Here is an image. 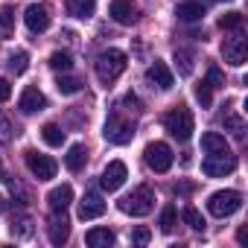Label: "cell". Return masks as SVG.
<instances>
[{"label": "cell", "instance_id": "e0dca14e", "mask_svg": "<svg viewBox=\"0 0 248 248\" xmlns=\"http://www.w3.org/2000/svg\"><path fill=\"white\" fill-rule=\"evenodd\" d=\"M47 236H50L53 245H64V242H67V236H70V222H67L64 213H56V216H53V222L47 225Z\"/></svg>", "mask_w": 248, "mask_h": 248}, {"label": "cell", "instance_id": "30bf717a", "mask_svg": "<svg viewBox=\"0 0 248 248\" xmlns=\"http://www.w3.org/2000/svg\"><path fill=\"white\" fill-rule=\"evenodd\" d=\"M126 178H129V170H126V164H123V161H111V164L102 170V178H99V184H102V190H105V193H117L123 184H126Z\"/></svg>", "mask_w": 248, "mask_h": 248}, {"label": "cell", "instance_id": "44dd1931", "mask_svg": "<svg viewBox=\"0 0 248 248\" xmlns=\"http://www.w3.org/2000/svg\"><path fill=\"white\" fill-rule=\"evenodd\" d=\"M85 242L91 248H108V245H114V231H108V228H91L85 233Z\"/></svg>", "mask_w": 248, "mask_h": 248}, {"label": "cell", "instance_id": "74e56055", "mask_svg": "<svg viewBox=\"0 0 248 248\" xmlns=\"http://www.w3.org/2000/svg\"><path fill=\"white\" fill-rule=\"evenodd\" d=\"M236 239H239V242H245V239H248V228H245V225L236 231Z\"/></svg>", "mask_w": 248, "mask_h": 248}, {"label": "cell", "instance_id": "f1b7e54d", "mask_svg": "<svg viewBox=\"0 0 248 248\" xmlns=\"http://www.w3.org/2000/svg\"><path fill=\"white\" fill-rule=\"evenodd\" d=\"M225 126L231 129V135H233L236 140H242V138H245V123H242L236 114H228V117H225Z\"/></svg>", "mask_w": 248, "mask_h": 248}, {"label": "cell", "instance_id": "9c48e42d", "mask_svg": "<svg viewBox=\"0 0 248 248\" xmlns=\"http://www.w3.org/2000/svg\"><path fill=\"white\" fill-rule=\"evenodd\" d=\"M222 56H225V62H228L231 67H242V64H245V59H248V44H245L242 32H233L231 38L222 41Z\"/></svg>", "mask_w": 248, "mask_h": 248}, {"label": "cell", "instance_id": "cb8c5ba5", "mask_svg": "<svg viewBox=\"0 0 248 248\" xmlns=\"http://www.w3.org/2000/svg\"><path fill=\"white\" fill-rule=\"evenodd\" d=\"M50 67H53V70H62V73L70 70V67H73V56L64 53V50H56V53L50 56Z\"/></svg>", "mask_w": 248, "mask_h": 248}, {"label": "cell", "instance_id": "4dcf8cb0", "mask_svg": "<svg viewBox=\"0 0 248 248\" xmlns=\"http://www.w3.org/2000/svg\"><path fill=\"white\" fill-rule=\"evenodd\" d=\"M0 27H3L6 32L15 30V9L12 6H0Z\"/></svg>", "mask_w": 248, "mask_h": 248}, {"label": "cell", "instance_id": "2e32d148", "mask_svg": "<svg viewBox=\"0 0 248 248\" xmlns=\"http://www.w3.org/2000/svg\"><path fill=\"white\" fill-rule=\"evenodd\" d=\"M102 213H105V202H102L99 193H88V196L79 202V219H82V222H88V219H99Z\"/></svg>", "mask_w": 248, "mask_h": 248}, {"label": "cell", "instance_id": "603a6c76", "mask_svg": "<svg viewBox=\"0 0 248 248\" xmlns=\"http://www.w3.org/2000/svg\"><path fill=\"white\" fill-rule=\"evenodd\" d=\"M41 138H44L47 146H62L64 143V132L56 126V123H47V126L41 129Z\"/></svg>", "mask_w": 248, "mask_h": 248}, {"label": "cell", "instance_id": "83f0119b", "mask_svg": "<svg viewBox=\"0 0 248 248\" xmlns=\"http://www.w3.org/2000/svg\"><path fill=\"white\" fill-rule=\"evenodd\" d=\"M181 216H184V222H187L193 231H204V216H202L196 207H184V213H181Z\"/></svg>", "mask_w": 248, "mask_h": 248}, {"label": "cell", "instance_id": "4316f807", "mask_svg": "<svg viewBox=\"0 0 248 248\" xmlns=\"http://www.w3.org/2000/svg\"><path fill=\"white\" fill-rule=\"evenodd\" d=\"M27 67H30V56H27L24 50H18V53H12V56H9V70H12L15 76H21Z\"/></svg>", "mask_w": 248, "mask_h": 248}, {"label": "cell", "instance_id": "d6a6232c", "mask_svg": "<svg viewBox=\"0 0 248 248\" xmlns=\"http://www.w3.org/2000/svg\"><path fill=\"white\" fill-rule=\"evenodd\" d=\"M190 59H193V56H190V53H184V50H178V53H175V62H181V73H184V76H190V73H193V62H190Z\"/></svg>", "mask_w": 248, "mask_h": 248}, {"label": "cell", "instance_id": "f546056e", "mask_svg": "<svg viewBox=\"0 0 248 248\" xmlns=\"http://www.w3.org/2000/svg\"><path fill=\"white\" fill-rule=\"evenodd\" d=\"M210 91H213V88H210L207 82H199V85H196V99L202 102V108H210V105H213V93H210Z\"/></svg>", "mask_w": 248, "mask_h": 248}, {"label": "cell", "instance_id": "6da1fadb", "mask_svg": "<svg viewBox=\"0 0 248 248\" xmlns=\"http://www.w3.org/2000/svg\"><path fill=\"white\" fill-rule=\"evenodd\" d=\"M126 64H129L126 53L117 50V47H108V50H102V53L96 56L93 70H96V79H99L102 85H111V82H114L123 70H126Z\"/></svg>", "mask_w": 248, "mask_h": 248}, {"label": "cell", "instance_id": "7c38bea8", "mask_svg": "<svg viewBox=\"0 0 248 248\" xmlns=\"http://www.w3.org/2000/svg\"><path fill=\"white\" fill-rule=\"evenodd\" d=\"M24 24H27L30 32H44V30L50 27V9H47L44 3H32V6H27V12H24Z\"/></svg>", "mask_w": 248, "mask_h": 248}, {"label": "cell", "instance_id": "9a60e30c", "mask_svg": "<svg viewBox=\"0 0 248 248\" xmlns=\"http://www.w3.org/2000/svg\"><path fill=\"white\" fill-rule=\"evenodd\" d=\"M70 202H73V187L70 184H59L47 193V204H50L53 213H64L70 207Z\"/></svg>", "mask_w": 248, "mask_h": 248}, {"label": "cell", "instance_id": "7402d4cb", "mask_svg": "<svg viewBox=\"0 0 248 248\" xmlns=\"http://www.w3.org/2000/svg\"><path fill=\"white\" fill-rule=\"evenodd\" d=\"M202 149H204V155L228 152V140H225L219 132H207V135H202Z\"/></svg>", "mask_w": 248, "mask_h": 248}, {"label": "cell", "instance_id": "8992f818", "mask_svg": "<svg viewBox=\"0 0 248 248\" xmlns=\"http://www.w3.org/2000/svg\"><path fill=\"white\" fill-rule=\"evenodd\" d=\"M233 170H236V155H231V149H228V152L207 155V158L202 161V172H204L207 178H222V175H231Z\"/></svg>", "mask_w": 248, "mask_h": 248}, {"label": "cell", "instance_id": "1f68e13d", "mask_svg": "<svg viewBox=\"0 0 248 248\" xmlns=\"http://www.w3.org/2000/svg\"><path fill=\"white\" fill-rule=\"evenodd\" d=\"M239 24H242V15H239V12H225V15L219 18V27H222V30H239Z\"/></svg>", "mask_w": 248, "mask_h": 248}, {"label": "cell", "instance_id": "484cf974", "mask_svg": "<svg viewBox=\"0 0 248 248\" xmlns=\"http://www.w3.org/2000/svg\"><path fill=\"white\" fill-rule=\"evenodd\" d=\"M175 225H178V210H175L172 204H167L164 213H161V231H164V233H172Z\"/></svg>", "mask_w": 248, "mask_h": 248}, {"label": "cell", "instance_id": "d6986e66", "mask_svg": "<svg viewBox=\"0 0 248 248\" xmlns=\"http://www.w3.org/2000/svg\"><path fill=\"white\" fill-rule=\"evenodd\" d=\"M64 9H67V15H73L79 21H88L96 12V0H67Z\"/></svg>", "mask_w": 248, "mask_h": 248}, {"label": "cell", "instance_id": "836d02e7", "mask_svg": "<svg viewBox=\"0 0 248 248\" xmlns=\"http://www.w3.org/2000/svg\"><path fill=\"white\" fill-rule=\"evenodd\" d=\"M12 138V123L3 117V114H0V143H6Z\"/></svg>", "mask_w": 248, "mask_h": 248}, {"label": "cell", "instance_id": "d4e9b609", "mask_svg": "<svg viewBox=\"0 0 248 248\" xmlns=\"http://www.w3.org/2000/svg\"><path fill=\"white\" fill-rule=\"evenodd\" d=\"M56 88H59V93L73 96V93H79L82 82H79V79H73V76H59V79H56Z\"/></svg>", "mask_w": 248, "mask_h": 248}, {"label": "cell", "instance_id": "ffe728a7", "mask_svg": "<svg viewBox=\"0 0 248 248\" xmlns=\"http://www.w3.org/2000/svg\"><path fill=\"white\" fill-rule=\"evenodd\" d=\"M85 161H88V149H85L82 143H73V146L67 149V155H64V167H67L70 172L85 170Z\"/></svg>", "mask_w": 248, "mask_h": 248}, {"label": "cell", "instance_id": "f35d334b", "mask_svg": "<svg viewBox=\"0 0 248 248\" xmlns=\"http://www.w3.org/2000/svg\"><path fill=\"white\" fill-rule=\"evenodd\" d=\"M0 178H3V161H0Z\"/></svg>", "mask_w": 248, "mask_h": 248}, {"label": "cell", "instance_id": "5b68a950", "mask_svg": "<svg viewBox=\"0 0 248 248\" xmlns=\"http://www.w3.org/2000/svg\"><path fill=\"white\" fill-rule=\"evenodd\" d=\"M239 207H242V196H239L236 190H216V193L207 199V210H210L213 216H219V219L233 216Z\"/></svg>", "mask_w": 248, "mask_h": 248}, {"label": "cell", "instance_id": "8fae6325", "mask_svg": "<svg viewBox=\"0 0 248 248\" xmlns=\"http://www.w3.org/2000/svg\"><path fill=\"white\" fill-rule=\"evenodd\" d=\"M108 15H111L120 27H132V24H138V6H135V0H111Z\"/></svg>", "mask_w": 248, "mask_h": 248}, {"label": "cell", "instance_id": "7a4b0ae2", "mask_svg": "<svg viewBox=\"0 0 248 248\" xmlns=\"http://www.w3.org/2000/svg\"><path fill=\"white\" fill-rule=\"evenodd\" d=\"M102 135H105V140L114 143V146H126V143H132V138H135V120H126L123 114L114 111V114H108V120H105Z\"/></svg>", "mask_w": 248, "mask_h": 248}, {"label": "cell", "instance_id": "d590c367", "mask_svg": "<svg viewBox=\"0 0 248 248\" xmlns=\"http://www.w3.org/2000/svg\"><path fill=\"white\" fill-rule=\"evenodd\" d=\"M149 236H152V233H149V228H135V233H132V239H135L138 245H146V242H149Z\"/></svg>", "mask_w": 248, "mask_h": 248}, {"label": "cell", "instance_id": "e575fe53", "mask_svg": "<svg viewBox=\"0 0 248 248\" xmlns=\"http://www.w3.org/2000/svg\"><path fill=\"white\" fill-rule=\"evenodd\" d=\"M207 85H210V88H222V85H225L219 67H210V70H207Z\"/></svg>", "mask_w": 248, "mask_h": 248}, {"label": "cell", "instance_id": "52a82bcc", "mask_svg": "<svg viewBox=\"0 0 248 248\" xmlns=\"http://www.w3.org/2000/svg\"><path fill=\"white\" fill-rule=\"evenodd\" d=\"M143 161H146L149 170H155V172H167V170L172 167L175 155H172V149H170L167 143L155 140V143H149V146L143 149Z\"/></svg>", "mask_w": 248, "mask_h": 248}, {"label": "cell", "instance_id": "ba28073f", "mask_svg": "<svg viewBox=\"0 0 248 248\" xmlns=\"http://www.w3.org/2000/svg\"><path fill=\"white\" fill-rule=\"evenodd\" d=\"M24 161H27L30 172H32L38 181H50V178H56L59 164H56L50 155H41V152H35V149H27V152H24Z\"/></svg>", "mask_w": 248, "mask_h": 248}, {"label": "cell", "instance_id": "ac0fdd59", "mask_svg": "<svg viewBox=\"0 0 248 248\" xmlns=\"http://www.w3.org/2000/svg\"><path fill=\"white\" fill-rule=\"evenodd\" d=\"M175 15H178V21L196 24V21L204 18V3H199V0H187V3H178V6H175Z\"/></svg>", "mask_w": 248, "mask_h": 248}, {"label": "cell", "instance_id": "5bb4252c", "mask_svg": "<svg viewBox=\"0 0 248 248\" xmlns=\"http://www.w3.org/2000/svg\"><path fill=\"white\" fill-rule=\"evenodd\" d=\"M146 79H149V82H152V88H158V91H170V88L175 85L172 70L167 67V62H155V64L146 70Z\"/></svg>", "mask_w": 248, "mask_h": 248}, {"label": "cell", "instance_id": "8d00e7d4", "mask_svg": "<svg viewBox=\"0 0 248 248\" xmlns=\"http://www.w3.org/2000/svg\"><path fill=\"white\" fill-rule=\"evenodd\" d=\"M9 96H12V85L6 79H0V102H6Z\"/></svg>", "mask_w": 248, "mask_h": 248}, {"label": "cell", "instance_id": "3957f363", "mask_svg": "<svg viewBox=\"0 0 248 248\" xmlns=\"http://www.w3.org/2000/svg\"><path fill=\"white\" fill-rule=\"evenodd\" d=\"M164 126H167V132L175 138V140H190L193 138V114H190V108L187 105H178V108H172L167 117H164Z\"/></svg>", "mask_w": 248, "mask_h": 248}, {"label": "cell", "instance_id": "277c9868", "mask_svg": "<svg viewBox=\"0 0 248 248\" xmlns=\"http://www.w3.org/2000/svg\"><path fill=\"white\" fill-rule=\"evenodd\" d=\"M152 207H155V193L149 187H138L126 199H120V210L129 216H146V213H152Z\"/></svg>", "mask_w": 248, "mask_h": 248}, {"label": "cell", "instance_id": "4fadbf2b", "mask_svg": "<svg viewBox=\"0 0 248 248\" xmlns=\"http://www.w3.org/2000/svg\"><path fill=\"white\" fill-rule=\"evenodd\" d=\"M18 108H21L24 114L44 111V108H47V96H44L35 85H30V88H24V93H21V99H18Z\"/></svg>", "mask_w": 248, "mask_h": 248}]
</instances>
